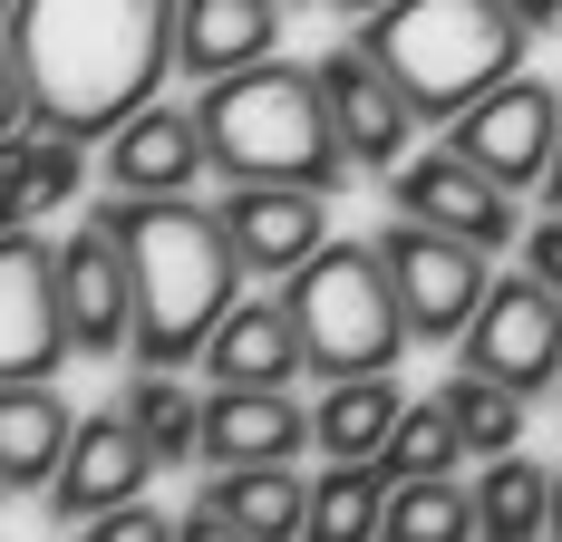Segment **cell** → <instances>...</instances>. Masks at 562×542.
<instances>
[{
    "instance_id": "obj_13",
    "label": "cell",
    "mask_w": 562,
    "mask_h": 542,
    "mask_svg": "<svg viewBox=\"0 0 562 542\" xmlns=\"http://www.w3.org/2000/svg\"><path fill=\"white\" fill-rule=\"evenodd\" d=\"M184 542H301L311 533V485L291 465H214V485L184 504Z\"/></svg>"
},
{
    "instance_id": "obj_6",
    "label": "cell",
    "mask_w": 562,
    "mask_h": 542,
    "mask_svg": "<svg viewBox=\"0 0 562 542\" xmlns=\"http://www.w3.org/2000/svg\"><path fill=\"white\" fill-rule=\"evenodd\" d=\"M379 252H389V271H397L407 329H417L427 349H465V329H475L485 291H495L485 242H465V233H437V223L397 214V223H379Z\"/></svg>"
},
{
    "instance_id": "obj_33",
    "label": "cell",
    "mask_w": 562,
    "mask_h": 542,
    "mask_svg": "<svg viewBox=\"0 0 562 542\" xmlns=\"http://www.w3.org/2000/svg\"><path fill=\"white\" fill-rule=\"evenodd\" d=\"M553 533H562V465H553Z\"/></svg>"
},
{
    "instance_id": "obj_25",
    "label": "cell",
    "mask_w": 562,
    "mask_h": 542,
    "mask_svg": "<svg viewBox=\"0 0 562 542\" xmlns=\"http://www.w3.org/2000/svg\"><path fill=\"white\" fill-rule=\"evenodd\" d=\"M126 407H136V427L156 436V455H166V465H194V455H204V397L175 379V369H136Z\"/></svg>"
},
{
    "instance_id": "obj_1",
    "label": "cell",
    "mask_w": 562,
    "mask_h": 542,
    "mask_svg": "<svg viewBox=\"0 0 562 542\" xmlns=\"http://www.w3.org/2000/svg\"><path fill=\"white\" fill-rule=\"evenodd\" d=\"M184 0H10V126L116 136L175 68Z\"/></svg>"
},
{
    "instance_id": "obj_5",
    "label": "cell",
    "mask_w": 562,
    "mask_h": 542,
    "mask_svg": "<svg viewBox=\"0 0 562 542\" xmlns=\"http://www.w3.org/2000/svg\"><path fill=\"white\" fill-rule=\"evenodd\" d=\"M281 310L301 320L311 379H379V369H397V349L417 339L389 252L379 242H339V233L281 281Z\"/></svg>"
},
{
    "instance_id": "obj_20",
    "label": "cell",
    "mask_w": 562,
    "mask_h": 542,
    "mask_svg": "<svg viewBox=\"0 0 562 542\" xmlns=\"http://www.w3.org/2000/svg\"><path fill=\"white\" fill-rule=\"evenodd\" d=\"M281 10H291V0H184L175 68L233 78V68H252V58H281Z\"/></svg>"
},
{
    "instance_id": "obj_34",
    "label": "cell",
    "mask_w": 562,
    "mask_h": 542,
    "mask_svg": "<svg viewBox=\"0 0 562 542\" xmlns=\"http://www.w3.org/2000/svg\"><path fill=\"white\" fill-rule=\"evenodd\" d=\"M553 397H562V387H553Z\"/></svg>"
},
{
    "instance_id": "obj_12",
    "label": "cell",
    "mask_w": 562,
    "mask_h": 542,
    "mask_svg": "<svg viewBox=\"0 0 562 542\" xmlns=\"http://www.w3.org/2000/svg\"><path fill=\"white\" fill-rule=\"evenodd\" d=\"M156 436L136 427V407H98V417H78V445H68V465H58L49 485V513L58 523H98L108 504H136V494L156 485Z\"/></svg>"
},
{
    "instance_id": "obj_24",
    "label": "cell",
    "mask_w": 562,
    "mask_h": 542,
    "mask_svg": "<svg viewBox=\"0 0 562 542\" xmlns=\"http://www.w3.org/2000/svg\"><path fill=\"white\" fill-rule=\"evenodd\" d=\"M456 533H485L475 485H456V475H407V485L389 494V542H456Z\"/></svg>"
},
{
    "instance_id": "obj_27",
    "label": "cell",
    "mask_w": 562,
    "mask_h": 542,
    "mask_svg": "<svg viewBox=\"0 0 562 542\" xmlns=\"http://www.w3.org/2000/svg\"><path fill=\"white\" fill-rule=\"evenodd\" d=\"M389 455V475L407 485V475H456V455H465V427H456L447 397H417L407 417H397V436L379 445Z\"/></svg>"
},
{
    "instance_id": "obj_26",
    "label": "cell",
    "mask_w": 562,
    "mask_h": 542,
    "mask_svg": "<svg viewBox=\"0 0 562 542\" xmlns=\"http://www.w3.org/2000/svg\"><path fill=\"white\" fill-rule=\"evenodd\" d=\"M437 397H447L456 427H465V455H505V445H524V387L485 379V369H456Z\"/></svg>"
},
{
    "instance_id": "obj_31",
    "label": "cell",
    "mask_w": 562,
    "mask_h": 542,
    "mask_svg": "<svg viewBox=\"0 0 562 542\" xmlns=\"http://www.w3.org/2000/svg\"><path fill=\"white\" fill-rule=\"evenodd\" d=\"M330 10H349V20H379V10H389V0H330Z\"/></svg>"
},
{
    "instance_id": "obj_4",
    "label": "cell",
    "mask_w": 562,
    "mask_h": 542,
    "mask_svg": "<svg viewBox=\"0 0 562 542\" xmlns=\"http://www.w3.org/2000/svg\"><path fill=\"white\" fill-rule=\"evenodd\" d=\"M359 39L397 68V88L427 108V126H456L533 49L524 10H505V0H389L379 20H359Z\"/></svg>"
},
{
    "instance_id": "obj_28",
    "label": "cell",
    "mask_w": 562,
    "mask_h": 542,
    "mask_svg": "<svg viewBox=\"0 0 562 542\" xmlns=\"http://www.w3.org/2000/svg\"><path fill=\"white\" fill-rule=\"evenodd\" d=\"M78 533H98V542H156V533H175V523L136 494V504H108V513H98V523H78Z\"/></svg>"
},
{
    "instance_id": "obj_14",
    "label": "cell",
    "mask_w": 562,
    "mask_h": 542,
    "mask_svg": "<svg viewBox=\"0 0 562 542\" xmlns=\"http://www.w3.org/2000/svg\"><path fill=\"white\" fill-rule=\"evenodd\" d=\"M58 281H68V329H78V359H116L136 349V262L108 223L88 214V233L58 242Z\"/></svg>"
},
{
    "instance_id": "obj_11",
    "label": "cell",
    "mask_w": 562,
    "mask_h": 542,
    "mask_svg": "<svg viewBox=\"0 0 562 542\" xmlns=\"http://www.w3.org/2000/svg\"><path fill=\"white\" fill-rule=\"evenodd\" d=\"M321 88H330V116H339V136H349V156L359 165H407V146H417V126H427V108L397 88V68L369 39H339L330 58H321Z\"/></svg>"
},
{
    "instance_id": "obj_22",
    "label": "cell",
    "mask_w": 562,
    "mask_h": 542,
    "mask_svg": "<svg viewBox=\"0 0 562 542\" xmlns=\"http://www.w3.org/2000/svg\"><path fill=\"white\" fill-rule=\"evenodd\" d=\"M475 513H485V533L495 542H533L553 533V465H533V455H485V475H475Z\"/></svg>"
},
{
    "instance_id": "obj_19",
    "label": "cell",
    "mask_w": 562,
    "mask_h": 542,
    "mask_svg": "<svg viewBox=\"0 0 562 542\" xmlns=\"http://www.w3.org/2000/svg\"><path fill=\"white\" fill-rule=\"evenodd\" d=\"M204 369H214V387H291L301 369H311V349H301V320L272 301H233V320L204 339Z\"/></svg>"
},
{
    "instance_id": "obj_16",
    "label": "cell",
    "mask_w": 562,
    "mask_h": 542,
    "mask_svg": "<svg viewBox=\"0 0 562 542\" xmlns=\"http://www.w3.org/2000/svg\"><path fill=\"white\" fill-rule=\"evenodd\" d=\"M321 445V417H301L291 387H214L204 397V465H291Z\"/></svg>"
},
{
    "instance_id": "obj_21",
    "label": "cell",
    "mask_w": 562,
    "mask_h": 542,
    "mask_svg": "<svg viewBox=\"0 0 562 542\" xmlns=\"http://www.w3.org/2000/svg\"><path fill=\"white\" fill-rule=\"evenodd\" d=\"M389 455H330V475L311 485V533L321 542H369V533H389Z\"/></svg>"
},
{
    "instance_id": "obj_10",
    "label": "cell",
    "mask_w": 562,
    "mask_h": 542,
    "mask_svg": "<svg viewBox=\"0 0 562 542\" xmlns=\"http://www.w3.org/2000/svg\"><path fill=\"white\" fill-rule=\"evenodd\" d=\"M397 214L437 223V233H465V242H485V252H505L524 242V214H514V184L505 174H485V165L465 156V146H437V156H407L397 165Z\"/></svg>"
},
{
    "instance_id": "obj_15",
    "label": "cell",
    "mask_w": 562,
    "mask_h": 542,
    "mask_svg": "<svg viewBox=\"0 0 562 542\" xmlns=\"http://www.w3.org/2000/svg\"><path fill=\"white\" fill-rule=\"evenodd\" d=\"M224 223H233L243 262L262 271V281H291V271L330 242V194H311V184H233Z\"/></svg>"
},
{
    "instance_id": "obj_2",
    "label": "cell",
    "mask_w": 562,
    "mask_h": 542,
    "mask_svg": "<svg viewBox=\"0 0 562 542\" xmlns=\"http://www.w3.org/2000/svg\"><path fill=\"white\" fill-rule=\"evenodd\" d=\"M126 262H136V369H194L204 339L233 320V291L252 281L243 242H233L224 204H184V194H108L98 204Z\"/></svg>"
},
{
    "instance_id": "obj_23",
    "label": "cell",
    "mask_w": 562,
    "mask_h": 542,
    "mask_svg": "<svg viewBox=\"0 0 562 542\" xmlns=\"http://www.w3.org/2000/svg\"><path fill=\"white\" fill-rule=\"evenodd\" d=\"M311 417H321V455H379L397 436V417H407V397H397V379L379 369V379H330V397H321Z\"/></svg>"
},
{
    "instance_id": "obj_30",
    "label": "cell",
    "mask_w": 562,
    "mask_h": 542,
    "mask_svg": "<svg viewBox=\"0 0 562 542\" xmlns=\"http://www.w3.org/2000/svg\"><path fill=\"white\" fill-rule=\"evenodd\" d=\"M505 10H524V30L543 39V30H562V0H505Z\"/></svg>"
},
{
    "instance_id": "obj_29",
    "label": "cell",
    "mask_w": 562,
    "mask_h": 542,
    "mask_svg": "<svg viewBox=\"0 0 562 542\" xmlns=\"http://www.w3.org/2000/svg\"><path fill=\"white\" fill-rule=\"evenodd\" d=\"M524 271H543V281L562 291V204L533 214V233H524Z\"/></svg>"
},
{
    "instance_id": "obj_7",
    "label": "cell",
    "mask_w": 562,
    "mask_h": 542,
    "mask_svg": "<svg viewBox=\"0 0 562 542\" xmlns=\"http://www.w3.org/2000/svg\"><path fill=\"white\" fill-rule=\"evenodd\" d=\"M68 349L78 329H68L58 242L40 223H0V379H49Z\"/></svg>"
},
{
    "instance_id": "obj_18",
    "label": "cell",
    "mask_w": 562,
    "mask_h": 542,
    "mask_svg": "<svg viewBox=\"0 0 562 542\" xmlns=\"http://www.w3.org/2000/svg\"><path fill=\"white\" fill-rule=\"evenodd\" d=\"M68 445H78V417H68V397L49 379L0 387V494H49Z\"/></svg>"
},
{
    "instance_id": "obj_32",
    "label": "cell",
    "mask_w": 562,
    "mask_h": 542,
    "mask_svg": "<svg viewBox=\"0 0 562 542\" xmlns=\"http://www.w3.org/2000/svg\"><path fill=\"white\" fill-rule=\"evenodd\" d=\"M543 204H562V156H553V184H543Z\"/></svg>"
},
{
    "instance_id": "obj_8",
    "label": "cell",
    "mask_w": 562,
    "mask_h": 542,
    "mask_svg": "<svg viewBox=\"0 0 562 542\" xmlns=\"http://www.w3.org/2000/svg\"><path fill=\"white\" fill-rule=\"evenodd\" d=\"M447 146H465L485 174H505L514 194H543L553 184V156H562V88L533 78V68H514L495 98H475L447 126Z\"/></svg>"
},
{
    "instance_id": "obj_3",
    "label": "cell",
    "mask_w": 562,
    "mask_h": 542,
    "mask_svg": "<svg viewBox=\"0 0 562 542\" xmlns=\"http://www.w3.org/2000/svg\"><path fill=\"white\" fill-rule=\"evenodd\" d=\"M204 146L233 184H311V194H339L349 184V136L330 116V88H321V58H252L233 78H204Z\"/></svg>"
},
{
    "instance_id": "obj_17",
    "label": "cell",
    "mask_w": 562,
    "mask_h": 542,
    "mask_svg": "<svg viewBox=\"0 0 562 542\" xmlns=\"http://www.w3.org/2000/svg\"><path fill=\"white\" fill-rule=\"evenodd\" d=\"M204 165H214V146H204V116L194 108H156L146 98L108 136V184L116 194H194Z\"/></svg>"
},
{
    "instance_id": "obj_9",
    "label": "cell",
    "mask_w": 562,
    "mask_h": 542,
    "mask_svg": "<svg viewBox=\"0 0 562 542\" xmlns=\"http://www.w3.org/2000/svg\"><path fill=\"white\" fill-rule=\"evenodd\" d=\"M465 369L524 387V397L562 387V291L543 281V271H514V281L485 291V310H475V329H465Z\"/></svg>"
}]
</instances>
